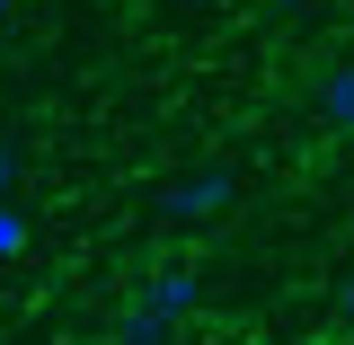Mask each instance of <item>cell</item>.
I'll use <instances>...</instances> for the list:
<instances>
[{
	"instance_id": "cell-1",
	"label": "cell",
	"mask_w": 354,
	"mask_h": 345,
	"mask_svg": "<svg viewBox=\"0 0 354 345\" xmlns=\"http://www.w3.org/2000/svg\"><path fill=\"white\" fill-rule=\"evenodd\" d=\"M230 195H239V177L230 169H186L160 195V213H186V221H204V213H230Z\"/></svg>"
},
{
	"instance_id": "cell-4",
	"label": "cell",
	"mask_w": 354,
	"mask_h": 345,
	"mask_svg": "<svg viewBox=\"0 0 354 345\" xmlns=\"http://www.w3.org/2000/svg\"><path fill=\"white\" fill-rule=\"evenodd\" d=\"M115 345H169V319H151V310H124Z\"/></svg>"
},
{
	"instance_id": "cell-3",
	"label": "cell",
	"mask_w": 354,
	"mask_h": 345,
	"mask_svg": "<svg viewBox=\"0 0 354 345\" xmlns=\"http://www.w3.org/2000/svg\"><path fill=\"white\" fill-rule=\"evenodd\" d=\"M319 115H328L337 133H354V62H337V71L319 80Z\"/></svg>"
},
{
	"instance_id": "cell-8",
	"label": "cell",
	"mask_w": 354,
	"mask_h": 345,
	"mask_svg": "<svg viewBox=\"0 0 354 345\" xmlns=\"http://www.w3.org/2000/svg\"><path fill=\"white\" fill-rule=\"evenodd\" d=\"M266 9H283V18H301V9H319V0H266Z\"/></svg>"
},
{
	"instance_id": "cell-7",
	"label": "cell",
	"mask_w": 354,
	"mask_h": 345,
	"mask_svg": "<svg viewBox=\"0 0 354 345\" xmlns=\"http://www.w3.org/2000/svg\"><path fill=\"white\" fill-rule=\"evenodd\" d=\"M337 319H346V328H354V274H346V283H337Z\"/></svg>"
},
{
	"instance_id": "cell-2",
	"label": "cell",
	"mask_w": 354,
	"mask_h": 345,
	"mask_svg": "<svg viewBox=\"0 0 354 345\" xmlns=\"http://www.w3.org/2000/svg\"><path fill=\"white\" fill-rule=\"evenodd\" d=\"M204 301V283H195V274H186V265H169V274H151V283H142V292H133V310H151V319H186V310Z\"/></svg>"
},
{
	"instance_id": "cell-5",
	"label": "cell",
	"mask_w": 354,
	"mask_h": 345,
	"mask_svg": "<svg viewBox=\"0 0 354 345\" xmlns=\"http://www.w3.org/2000/svg\"><path fill=\"white\" fill-rule=\"evenodd\" d=\"M9 257H27V213H18V204H0V265Z\"/></svg>"
},
{
	"instance_id": "cell-9",
	"label": "cell",
	"mask_w": 354,
	"mask_h": 345,
	"mask_svg": "<svg viewBox=\"0 0 354 345\" xmlns=\"http://www.w3.org/2000/svg\"><path fill=\"white\" fill-rule=\"evenodd\" d=\"M9 9H18V0H0V18H9Z\"/></svg>"
},
{
	"instance_id": "cell-6",
	"label": "cell",
	"mask_w": 354,
	"mask_h": 345,
	"mask_svg": "<svg viewBox=\"0 0 354 345\" xmlns=\"http://www.w3.org/2000/svg\"><path fill=\"white\" fill-rule=\"evenodd\" d=\"M18 169H27V151H18V142H0V204H9V186H18Z\"/></svg>"
}]
</instances>
